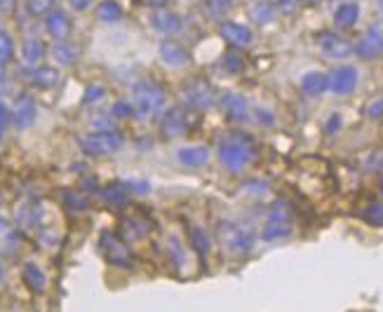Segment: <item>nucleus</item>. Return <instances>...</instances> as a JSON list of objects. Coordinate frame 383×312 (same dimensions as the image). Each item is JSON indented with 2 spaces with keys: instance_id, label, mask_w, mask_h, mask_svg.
<instances>
[{
  "instance_id": "1",
  "label": "nucleus",
  "mask_w": 383,
  "mask_h": 312,
  "mask_svg": "<svg viewBox=\"0 0 383 312\" xmlns=\"http://www.w3.org/2000/svg\"><path fill=\"white\" fill-rule=\"evenodd\" d=\"M256 139L243 129H228L217 141V157L228 174H243L256 160Z\"/></svg>"
},
{
  "instance_id": "23",
  "label": "nucleus",
  "mask_w": 383,
  "mask_h": 312,
  "mask_svg": "<svg viewBox=\"0 0 383 312\" xmlns=\"http://www.w3.org/2000/svg\"><path fill=\"white\" fill-rule=\"evenodd\" d=\"M327 90H330V73L325 70H308L301 78V92L306 96H322Z\"/></svg>"
},
{
  "instance_id": "22",
  "label": "nucleus",
  "mask_w": 383,
  "mask_h": 312,
  "mask_svg": "<svg viewBox=\"0 0 383 312\" xmlns=\"http://www.w3.org/2000/svg\"><path fill=\"white\" fill-rule=\"evenodd\" d=\"M360 19V5L353 3V0H343V3H338L336 8H334V26L336 29H353L355 24H358Z\"/></svg>"
},
{
  "instance_id": "52",
  "label": "nucleus",
  "mask_w": 383,
  "mask_h": 312,
  "mask_svg": "<svg viewBox=\"0 0 383 312\" xmlns=\"http://www.w3.org/2000/svg\"><path fill=\"white\" fill-rule=\"evenodd\" d=\"M5 282V268H3V263H0V284Z\"/></svg>"
},
{
  "instance_id": "34",
  "label": "nucleus",
  "mask_w": 383,
  "mask_h": 312,
  "mask_svg": "<svg viewBox=\"0 0 383 312\" xmlns=\"http://www.w3.org/2000/svg\"><path fill=\"white\" fill-rule=\"evenodd\" d=\"M235 0H202V10L214 21H221L233 10Z\"/></svg>"
},
{
  "instance_id": "48",
  "label": "nucleus",
  "mask_w": 383,
  "mask_h": 312,
  "mask_svg": "<svg viewBox=\"0 0 383 312\" xmlns=\"http://www.w3.org/2000/svg\"><path fill=\"white\" fill-rule=\"evenodd\" d=\"M12 122V108H8V103L0 101V127H8Z\"/></svg>"
},
{
  "instance_id": "32",
  "label": "nucleus",
  "mask_w": 383,
  "mask_h": 312,
  "mask_svg": "<svg viewBox=\"0 0 383 312\" xmlns=\"http://www.w3.org/2000/svg\"><path fill=\"white\" fill-rule=\"evenodd\" d=\"M123 5L118 3V0H101L99 5H97V19L101 21V24H118L120 19H123Z\"/></svg>"
},
{
  "instance_id": "28",
  "label": "nucleus",
  "mask_w": 383,
  "mask_h": 312,
  "mask_svg": "<svg viewBox=\"0 0 383 312\" xmlns=\"http://www.w3.org/2000/svg\"><path fill=\"white\" fill-rule=\"evenodd\" d=\"M50 54H52V59L59 66H73L75 62H78V57H80L78 47H75L73 42H69V40H57L52 45Z\"/></svg>"
},
{
  "instance_id": "18",
  "label": "nucleus",
  "mask_w": 383,
  "mask_h": 312,
  "mask_svg": "<svg viewBox=\"0 0 383 312\" xmlns=\"http://www.w3.org/2000/svg\"><path fill=\"white\" fill-rule=\"evenodd\" d=\"M212 153L205 144H193V146H184L177 151V162L186 169H200L210 162Z\"/></svg>"
},
{
  "instance_id": "10",
  "label": "nucleus",
  "mask_w": 383,
  "mask_h": 312,
  "mask_svg": "<svg viewBox=\"0 0 383 312\" xmlns=\"http://www.w3.org/2000/svg\"><path fill=\"white\" fill-rule=\"evenodd\" d=\"M217 31H219V36L235 49H245L254 42V31H251L247 24H240V21L221 19L217 26Z\"/></svg>"
},
{
  "instance_id": "37",
  "label": "nucleus",
  "mask_w": 383,
  "mask_h": 312,
  "mask_svg": "<svg viewBox=\"0 0 383 312\" xmlns=\"http://www.w3.org/2000/svg\"><path fill=\"white\" fill-rule=\"evenodd\" d=\"M14 57V38L12 33H8L5 29H0V66L10 64Z\"/></svg>"
},
{
  "instance_id": "38",
  "label": "nucleus",
  "mask_w": 383,
  "mask_h": 312,
  "mask_svg": "<svg viewBox=\"0 0 383 312\" xmlns=\"http://www.w3.org/2000/svg\"><path fill=\"white\" fill-rule=\"evenodd\" d=\"M57 0H24V8L31 16H47L54 10Z\"/></svg>"
},
{
  "instance_id": "27",
  "label": "nucleus",
  "mask_w": 383,
  "mask_h": 312,
  "mask_svg": "<svg viewBox=\"0 0 383 312\" xmlns=\"http://www.w3.org/2000/svg\"><path fill=\"white\" fill-rule=\"evenodd\" d=\"M21 277H24L26 287L34 294H42L47 289V275L36 265V263H26V265L21 268Z\"/></svg>"
},
{
  "instance_id": "41",
  "label": "nucleus",
  "mask_w": 383,
  "mask_h": 312,
  "mask_svg": "<svg viewBox=\"0 0 383 312\" xmlns=\"http://www.w3.org/2000/svg\"><path fill=\"white\" fill-rule=\"evenodd\" d=\"M111 113L116 120H129V118H134V106H132V101L120 99V101H116L111 106Z\"/></svg>"
},
{
  "instance_id": "7",
  "label": "nucleus",
  "mask_w": 383,
  "mask_h": 312,
  "mask_svg": "<svg viewBox=\"0 0 383 312\" xmlns=\"http://www.w3.org/2000/svg\"><path fill=\"white\" fill-rule=\"evenodd\" d=\"M355 57L362 62H376L383 57V19H376L355 42Z\"/></svg>"
},
{
  "instance_id": "44",
  "label": "nucleus",
  "mask_w": 383,
  "mask_h": 312,
  "mask_svg": "<svg viewBox=\"0 0 383 312\" xmlns=\"http://www.w3.org/2000/svg\"><path fill=\"white\" fill-rule=\"evenodd\" d=\"M254 120L259 125H264V127H273V125H275V115L268 111V108H256V111H254Z\"/></svg>"
},
{
  "instance_id": "50",
  "label": "nucleus",
  "mask_w": 383,
  "mask_h": 312,
  "mask_svg": "<svg viewBox=\"0 0 383 312\" xmlns=\"http://www.w3.org/2000/svg\"><path fill=\"white\" fill-rule=\"evenodd\" d=\"M17 10V0H0V14H12Z\"/></svg>"
},
{
  "instance_id": "31",
  "label": "nucleus",
  "mask_w": 383,
  "mask_h": 312,
  "mask_svg": "<svg viewBox=\"0 0 383 312\" xmlns=\"http://www.w3.org/2000/svg\"><path fill=\"white\" fill-rule=\"evenodd\" d=\"M103 200L108 202L111 207H125L127 205V197H129V188L125 181H116V183H108L106 188H103Z\"/></svg>"
},
{
  "instance_id": "11",
  "label": "nucleus",
  "mask_w": 383,
  "mask_h": 312,
  "mask_svg": "<svg viewBox=\"0 0 383 312\" xmlns=\"http://www.w3.org/2000/svg\"><path fill=\"white\" fill-rule=\"evenodd\" d=\"M158 57L169 68H186V66L193 62L188 47L182 45L179 40H174V38H162L160 45H158Z\"/></svg>"
},
{
  "instance_id": "39",
  "label": "nucleus",
  "mask_w": 383,
  "mask_h": 312,
  "mask_svg": "<svg viewBox=\"0 0 383 312\" xmlns=\"http://www.w3.org/2000/svg\"><path fill=\"white\" fill-rule=\"evenodd\" d=\"M266 221H289L292 223V209L287 202H273L266 211Z\"/></svg>"
},
{
  "instance_id": "33",
  "label": "nucleus",
  "mask_w": 383,
  "mask_h": 312,
  "mask_svg": "<svg viewBox=\"0 0 383 312\" xmlns=\"http://www.w3.org/2000/svg\"><path fill=\"white\" fill-rule=\"evenodd\" d=\"M59 200H62V205L66 207L69 211H87L90 209V197H87L83 190H62V195H59Z\"/></svg>"
},
{
  "instance_id": "13",
  "label": "nucleus",
  "mask_w": 383,
  "mask_h": 312,
  "mask_svg": "<svg viewBox=\"0 0 383 312\" xmlns=\"http://www.w3.org/2000/svg\"><path fill=\"white\" fill-rule=\"evenodd\" d=\"M158 127L165 139H179V136L188 134V118H186L184 108L172 106L167 111H162L160 120H158Z\"/></svg>"
},
{
  "instance_id": "8",
  "label": "nucleus",
  "mask_w": 383,
  "mask_h": 312,
  "mask_svg": "<svg viewBox=\"0 0 383 312\" xmlns=\"http://www.w3.org/2000/svg\"><path fill=\"white\" fill-rule=\"evenodd\" d=\"M317 49L322 52V57L334 59V62H343L350 54H355V42H350L341 33L320 31L317 33Z\"/></svg>"
},
{
  "instance_id": "4",
  "label": "nucleus",
  "mask_w": 383,
  "mask_h": 312,
  "mask_svg": "<svg viewBox=\"0 0 383 312\" xmlns=\"http://www.w3.org/2000/svg\"><path fill=\"white\" fill-rule=\"evenodd\" d=\"M217 244L231 256H245L254 249V233L235 221L217 223Z\"/></svg>"
},
{
  "instance_id": "2",
  "label": "nucleus",
  "mask_w": 383,
  "mask_h": 312,
  "mask_svg": "<svg viewBox=\"0 0 383 312\" xmlns=\"http://www.w3.org/2000/svg\"><path fill=\"white\" fill-rule=\"evenodd\" d=\"M132 106L134 118L151 120L165 106V90L156 80H139L132 85Z\"/></svg>"
},
{
  "instance_id": "49",
  "label": "nucleus",
  "mask_w": 383,
  "mask_h": 312,
  "mask_svg": "<svg viewBox=\"0 0 383 312\" xmlns=\"http://www.w3.org/2000/svg\"><path fill=\"white\" fill-rule=\"evenodd\" d=\"M92 5H95V0H69V8L75 12H87Z\"/></svg>"
},
{
  "instance_id": "40",
  "label": "nucleus",
  "mask_w": 383,
  "mask_h": 312,
  "mask_svg": "<svg viewBox=\"0 0 383 312\" xmlns=\"http://www.w3.org/2000/svg\"><path fill=\"white\" fill-rule=\"evenodd\" d=\"M90 125L95 127V131H111L116 127V118H113V113H95L90 120Z\"/></svg>"
},
{
  "instance_id": "36",
  "label": "nucleus",
  "mask_w": 383,
  "mask_h": 312,
  "mask_svg": "<svg viewBox=\"0 0 383 312\" xmlns=\"http://www.w3.org/2000/svg\"><path fill=\"white\" fill-rule=\"evenodd\" d=\"M360 216H362V221L369 223V226L383 228V202H369V205L360 211Z\"/></svg>"
},
{
  "instance_id": "46",
  "label": "nucleus",
  "mask_w": 383,
  "mask_h": 312,
  "mask_svg": "<svg viewBox=\"0 0 383 312\" xmlns=\"http://www.w3.org/2000/svg\"><path fill=\"white\" fill-rule=\"evenodd\" d=\"M301 3H304V0H275V8H277V12H282V14H292Z\"/></svg>"
},
{
  "instance_id": "25",
  "label": "nucleus",
  "mask_w": 383,
  "mask_h": 312,
  "mask_svg": "<svg viewBox=\"0 0 383 312\" xmlns=\"http://www.w3.org/2000/svg\"><path fill=\"white\" fill-rule=\"evenodd\" d=\"M277 14V8L273 0H254L249 5V19L256 26H268Z\"/></svg>"
},
{
  "instance_id": "29",
  "label": "nucleus",
  "mask_w": 383,
  "mask_h": 312,
  "mask_svg": "<svg viewBox=\"0 0 383 312\" xmlns=\"http://www.w3.org/2000/svg\"><path fill=\"white\" fill-rule=\"evenodd\" d=\"M294 233V226L289 221H266L261 228V239L264 242H277V239H287Z\"/></svg>"
},
{
  "instance_id": "6",
  "label": "nucleus",
  "mask_w": 383,
  "mask_h": 312,
  "mask_svg": "<svg viewBox=\"0 0 383 312\" xmlns=\"http://www.w3.org/2000/svg\"><path fill=\"white\" fill-rule=\"evenodd\" d=\"M125 139L123 134L116 129L111 131H92V134H85L78 139V146L85 155L90 157H101V155H113L123 148Z\"/></svg>"
},
{
  "instance_id": "19",
  "label": "nucleus",
  "mask_w": 383,
  "mask_h": 312,
  "mask_svg": "<svg viewBox=\"0 0 383 312\" xmlns=\"http://www.w3.org/2000/svg\"><path fill=\"white\" fill-rule=\"evenodd\" d=\"M71 29H73V24H71L69 14L64 12V10L54 8L52 12L45 16V31H47V36L54 38V42H57V40H69Z\"/></svg>"
},
{
  "instance_id": "20",
  "label": "nucleus",
  "mask_w": 383,
  "mask_h": 312,
  "mask_svg": "<svg viewBox=\"0 0 383 312\" xmlns=\"http://www.w3.org/2000/svg\"><path fill=\"white\" fill-rule=\"evenodd\" d=\"M45 54H47V47L40 38L36 36L24 38V42H21V62H24L26 68H38V66L45 62Z\"/></svg>"
},
{
  "instance_id": "51",
  "label": "nucleus",
  "mask_w": 383,
  "mask_h": 312,
  "mask_svg": "<svg viewBox=\"0 0 383 312\" xmlns=\"http://www.w3.org/2000/svg\"><path fill=\"white\" fill-rule=\"evenodd\" d=\"M141 3L149 5V8H153V10H160V8H167L169 0H141Z\"/></svg>"
},
{
  "instance_id": "35",
  "label": "nucleus",
  "mask_w": 383,
  "mask_h": 312,
  "mask_svg": "<svg viewBox=\"0 0 383 312\" xmlns=\"http://www.w3.org/2000/svg\"><path fill=\"white\" fill-rule=\"evenodd\" d=\"M223 70H226L228 75H240L245 70V57L240 54V49L231 47L226 54H223Z\"/></svg>"
},
{
  "instance_id": "3",
  "label": "nucleus",
  "mask_w": 383,
  "mask_h": 312,
  "mask_svg": "<svg viewBox=\"0 0 383 312\" xmlns=\"http://www.w3.org/2000/svg\"><path fill=\"white\" fill-rule=\"evenodd\" d=\"M179 96H182L184 106L195 113H207L219 103V94H217L214 85L207 78H200V75L186 80L182 85V90H179Z\"/></svg>"
},
{
  "instance_id": "43",
  "label": "nucleus",
  "mask_w": 383,
  "mask_h": 312,
  "mask_svg": "<svg viewBox=\"0 0 383 312\" xmlns=\"http://www.w3.org/2000/svg\"><path fill=\"white\" fill-rule=\"evenodd\" d=\"M365 115L369 120H383V96L371 99V101L365 106Z\"/></svg>"
},
{
  "instance_id": "21",
  "label": "nucleus",
  "mask_w": 383,
  "mask_h": 312,
  "mask_svg": "<svg viewBox=\"0 0 383 312\" xmlns=\"http://www.w3.org/2000/svg\"><path fill=\"white\" fill-rule=\"evenodd\" d=\"M149 230H151V223L146 221V218H141L139 213H134V216H125L123 221H120V237H123L125 242L144 239L146 235H149Z\"/></svg>"
},
{
  "instance_id": "30",
  "label": "nucleus",
  "mask_w": 383,
  "mask_h": 312,
  "mask_svg": "<svg viewBox=\"0 0 383 312\" xmlns=\"http://www.w3.org/2000/svg\"><path fill=\"white\" fill-rule=\"evenodd\" d=\"M167 259L179 270V275H184V268L188 265V251H186V246L179 237L167 239Z\"/></svg>"
},
{
  "instance_id": "9",
  "label": "nucleus",
  "mask_w": 383,
  "mask_h": 312,
  "mask_svg": "<svg viewBox=\"0 0 383 312\" xmlns=\"http://www.w3.org/2000/svg\"><path fill=\"white\" fill-rule=\"evenodd\" d=\"M358 82H360V73H358V68L350 64H341L330 70V92L336 96L353 94Z\"/></svg>"
},
{
  "instance_id": "17",
  "label": "nucleus",
  "mask_w": 383,
  "mask_h": 312,
  "mask_svg": "<svg viewBox=\"0 0 383 312\" xmlns=\"http://www.w3.org/2000/svg\"><path fill=\"white\" fill-rule=\"evenodd\" d=\"M21 233L17 226L8 221V218H0V259H14L21 251Z\"/></svg>"
},
{
  "instance_id": "5",
  "label": "nucleus",
  "mask_w": 383,
  "mask_h": 312,
  "mask_svg": "<svg viewBox=\"0 0 383 312\" xmlns=\"http://www.w3.org/2000/svg\"><path fill=\"white\" fill-rule=\"evenodd\" d=\"M99 249L101 256L108 265L113 268H123V270H134V256L129 251L127 242H125L120 235L111 233V230H103L99 237Z\"/></svg>"
},
{
  "instance_id": "12",
  "label": "nucleus",
  "mask_w": 383,
  "mask_h": 312,
  "mask_svg": "<svg viewBox=\"0 0 383 312\" xmlns=\"http://www.w3.org/2000/svg\"><path fill=\"white\" fill-rule=\"evenodd\" d=\"M217 106L221 108L226 120H231L235 125H243L249 120V103H247V99L243 94H238V92H223V94L219 96Z\"/></svg>"
},
{
  "instance_id": "53",
  "label": "nucleus",
  "mask_w": 383,
  "mask_h": 312,
  "mask_svg": "<svg viewBox=\"0 0 383 312\" xmlns=\"http://www.w3.org/2000/svg\"><path fill=\"white\" fill-rule=\"evenodd\" d=\"M3 136H5V129L0 127V144H3Z\"/></svg>"
},
{
  "instance_id": "24",
  "label": "nucleus",
  "mask_w": 383,
  "mask_h": 312,
  "mask_svg": "<svg viewBox=\"0 0 383 312\" xmlns=\"http://www.w3.org/2000/svg\"><path fill=\"white\" fill-rule=\"evenodd\" d=\"M186 233H188V244H190V249H193L195 254H198V259H200L202 263H205L207 256H210V251H212V239H210V235H207L200 226H193V223H188Z\"/></svg>"
},
{
  "instance_id": "15",
  "label": "nucleus",
  "mask_w": 383,
  "mask_h": 312,
  "mask_svg": "<svg viewBox=\"0 0 383 312\" xmlns=\"http://www.w3.org/2000/svg\"><path fill=\"white\" fill-rule=\"evenodd\" d=\"M42 218H45V209L34 200L21 202L17 207V213H14V221H17L19 230H24V233H36V230H40Z\"/></svg>"
},
{
  "instance_id": "55",
  "label": "nucleus",
  "mask_w": 383,
  "mask_h": 312,
  "mask_svg": "<svg viewBox=\"0 0 383 312\" xmlns=\"http://www.w3.org/2000/svg\"><path fill=\"white\" fill-rule=\"evenodd\" d=\"M379 5H381V10H383V0H379Z\"/></svg>"
},
{
  "instance_id": "26",
  "label": "nucleus",
  "mask_w": 383,
  "mask_h": 312,
  "mask_svg": "<svg viewBox=\"0 0 383 312\" xmlns=\"http://www.w3.org/2000/svg\"><path fill=\"white\" fill-rule=\"evenodd\" d=\"M62 75L54 66H38V68H31V85L38 87V90H52V87L59 85Z\"/></svg>"
},
{
  "instance_id": "14",
  "label": "nucleus",
  "mask_w": 383,
  "mask_h": 312,
  "mask_svg": "<svg viewBox=\"0 0 383 312\" xmlns=\"http://www.w3.org/2000/svg\"><path fill=\"white\" fill-rule=\"evenodd\" d=\"M151 29L156 31L158 36L174 38L184 31V16L172 12V10H167V8L153 10L151 12Z\"/></svg>"
},
{
  "instance_id": "45",
  "label": "nucleus",
  "mask_w": 383,
  "mask_h": 312,
  "mask_svg": "<svg viewBox=\"0 0 383 312\" xmlns=\"http://www.w3.org/2000/svg\"><path fill=\"white\" fill-rule=\"evenodd\" d=\"M341 125H343V118L338 113H332L330 118H327V122H325V134H338V129H341Z\"/></svg>"
},
{
  "instance_id": "54",
  "label": "nucleus",
  "mask_w": 383,
  "mask_h": 312,
  "mask_svg": "<svg viewBox=\"0 0 383 312\" xmlns=\"http://www.w3.org/2000/svg\"><path fill=\"white\" fill-rule=\"evenodd\" d=\"M3 73H5V66H0V80H3Z\"/></svg>"
},
{
  "instance_id": "42",
  "label": "nucleus",
  "mask_w": 383,
  "mask_h": 312,
  "mask_svg": "<svg viewBox=\"0 0 383 312\" xmlns=\"http://www.w3.org/2000/svg\"><path fill=\"white\" fill-rule=\"evenodd\" d=\"M103 96H106V87H101V85H90V87L85 90L83 103H87V106H92V103L103 101Z\"/></svg>"
},
{
  "instance_id": "16",
  "label": "nucleus",
  "mask_w": 383,
  "mask_h": 312,
  "mask_svg": "<svg viewBox=\"0 0 383 312\" xmlns=\"http://www.w3.org/2000/svg\"><path fill=\"white\" fill-rule=\"evenodd\" d=\"M36 115H38V106L34 101V96L21 92L14 99V106H12V125L17 129H26L36 122Z\"/></svg>"
},
{
  "instance_id": "47",
  "label": "nucleus",
  "mask_w": 383,
  "mask_h": 312,
  "mask_svg": "<svg viewBox=\"0 0 383 312\" xmlns=\"http://www.w3.org/2000/svg\"><path fill=\"white\" fill-rule=\"evenodd\" d=\"M129 188V193H139V195H146L149 193V183L146 181H125Z\"/></svg>"
}]
</instances>
